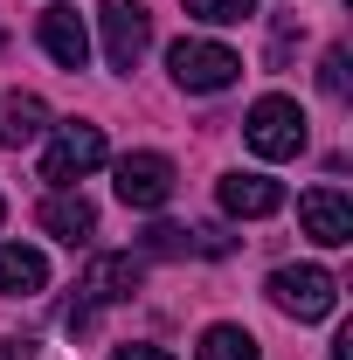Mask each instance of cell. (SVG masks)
<instances>
[{
  "instance_id": "1",
  "label": "cell",
  "mask_w": 353,
  "mask_h": 360,
  "mask_svg": "<svg viewBox=\"0 0 353 360\" xmlns=\"http://www.w3.org/2000/svg\"><path fill=\"white\" fill-rule=\"evenodd\" d=\"M243 139L257 160H298L305 153V111L298 97H257L250 118H243Z\"/></svg>"
},
{
  "instance_id": "2",
  "label": "cell",
  "mask_w": 353,
  "mask_h": 360,
  "mask_svg": "<svg viewBox=\"0 0 353 360\" xmlns=\"http://www.w3.org/2000/svg\"><path fill=\"white\" fill-rule=\"evenodd\" d=\"M270 305L284 319H298V326H312V319H326L333 305H340V284H333V270H319V264H284V270H270Z\"/></svg>"
},
{
  "instance_id": "3",
  "label": "cell",
  "mask_w": 353,
  "mask_h": 360,
  "mask_svg": "<svg viewBox=\"0 0 353 360\" xmlns=\"http://www.w3.org/2000/svg\"><path fill=\"white\" fill-rule=\"evenodd\" d=\"M167 70H174L180 90H194V97H215V90H229L236 77H243V56L222 42H174L167 49Z\"/></svg>"
},
{
  "instance_id": "4",
  "label": "cell",
  "mask_w": 353,
  "mask_h": 360,
  "mask_svg": "<svg viewBox=\"0 0 353 360\" xmlns=\"http://www.w3.org/2000/svg\"><path fill=\"white\" fill-rule=\"evenodd\" d=\"M90 167H104V132L77 118V125H63V132L49 139V153H42V180L70 187V180H84Z\"/></svg>"
},
{
  "instance_id": "5",
  "label": "cell",
  "mask_w": 353,
  "mask_h": 360,
  "mask_svg": "<svg viewBox=\"0 0 353 360\" xmlns=\"http://www.w3.org/2000/svg\"><path fill=\"white\" fill-rule=\"evenodd\" d=\"M111 187H118L125 208H167L174 201V160L167 153H125Z\"/></svg>"
},
{
  "instance_id": "6",
  "label": "cell",
  "mask_w": 353,
  "mask_h": 360,
  "mask_svg": "<svg viewBox=\"0 0 353 360\" xmlns=\"http://www.w3.org/2000/svg\"><path fill=\"white\" fill-rule=\"evenodd\" d=\"M104 56H111V70H139V56L153 49V14L139 7V0H104Z\"/></svg>"
},
{
  "instance_id": "7",
  "label": "cell",
  "mask_w": 353,
  "mask_h": 360,
  "mask_svg": "<svg viewBox=\"0 0 353 360\" xmlns=\"http://www.w3.org/2000/svg\"><path fill=\"white\" fill-rule=\"evenodd\" d=\"M298 222H305V236L319 250L353 243V208H347V194H333V187H312L305 201H298Z\"/></svg>"
},
{
  "instance_id": "8",
  "label": "cell",
  "mask_w": 353,
  "mask_h": 360,
  "mask_svg": "<svg viewBox=\"0 0 353 360\" xmlns=\"http://www.w3.org/2000/svg\"><path fill=\"white\" fill-rule=\"evenodd\" d=\"M215 194H222V208H229V215H243V222H264V215L284 208V187H277L270 174H222Z\"/></svg>"
},
{
  "instance_id": "9",
  "label": "cell",
  "mask_w": 353,
  "mask_h": 360,
  "mask_svg": "<svg viewBox=\"0 0 353 360\" xmlns=\"http://www.w3.org/2000/svg\"><path fill=\"white\" fill-rule=\"evenodd\" d=\"M139 277H146V264H139L132 250H125V257H97V264L84 270V305L97 312V305H118V298H132Z\"/></svg>"
},
{
  "instance_id": "10",
  "label": "cell",
  "mask_w": 353,
  "mask_h": 360,
  "mask_svg": "<svg viewBox=\"0 0 353 360\" xmlns=\"http://www.w3.org/2000/svg\"><path fill=\"white\" fill-rule=\"evenodd\" d=\"M42 132H49V104L35 90H7V97H0V146L21 153V146H35Z\"/></svg>"
},
{
  "instance_id": "11",
  "label": "cell",
  "mask_w": 353,
  "mask_h": 360,
  "mask_svg": "<svg viewBox=\"0 0 353 360\" xmlns=\"http://www.w3.org/2000/svg\"><path fill=\"white\" fill-rule=\"evenodd\" d=\"M42 49L63 63V70H84L90 63V28L77 21V7H49L42 14Z\"/></svg>"
},
{
  "instance_id": "12",
  "label": "cell",
  "mask_w": 353,
  "mask_h": 360,
  "mask_svg": "<svg viewBox=\"0 0 353 360\" xmlns=\"http://www.w3.org/2000/svg\"><path fill=\"white\" fill-rule=\"evenodd\" d=\"M35 222L56 236V243H84L90 229H97V208H90L84 194H70V187H56L42 208H35Z\"/></svg>"
},
{
  "instance_id": "13",
  "label": "cell",
  "mask_w": 353,
  "mask_h": 360,
  "mask_svg": "<svg viewBox=\"0 0 353 360\" xmlns=\"http://www.w3.org/2000/svg\"><path fill=\"white\" fill-rule=\"evenodd\" d=\"M42 284H49L42 250H28V243H0V291H7V298H35Z\"/></svg>"
},
{
  "instance_id": "14",
  "label": "cell",
  "mask_w": 353,
  "mask_h": 360,
  "mask_svg": "<svg viewBox=\"0 0 353 360\" xmlns=\"http://www.w3.org/2000/svg\"><path fill=\"white\" fill-rule=\"evenodd\" d=\"M194 360H264V347H257V333H243V326H208L201 347H194Z\"/></svg>"
},
{
  "instance_id": "15",
  "label": "cell",
  "mask_w": 353,
  "mask_h": 360,
  "mask_svg": "<svg viewBox=\"0 0 353 360\" xmlns=\"http://www.w3.org/2000/svg\"><path fill=\"white\" fill-rule=\"evenodd\" d=\"M187 14H194V21H215V28H229V21L257 14V0H187Z\"/></svg>"
},
{
  "instance_id": "16",
  "label": "cell",
  "mask_w": 353,
  "mask_h": 360,
  "mask_svg": "<svg viewBox=\"0 0 353 360\" xmlns=\"http://www.w3.org/2000/svg\"><path fill=\"white\" fill-rule=\"evenodd\" d=\"M319 90H326L333 104H347V49H326V63H319Z\"/></svg>"
},
{
  "instance_id": "17",
  "label": "cell",
  "mask_w": 353,
  "mask_h": 360,
  "mask_svg": "<svg viewBox=\"0 0 353 360\" xmlns=\"http://www.w3.org/2000/svg\"><path fill=\"white\" fill-rule=\"evenodd\" d=\"M146 250H153V257H180V250H187V229H174V222L146 229Z\"/></svg>"
},
{
  "instance_id": "18",
  "label": "cell",
  "mask_w": 353,
  "mask_h": 360,
  "mask_svg": "<svg viewBox=\"0 0 353 360\" xmlns=\"http://www.w3.org/2000/svg\"><path fill=\"white\" fill-rule=\"evenodd\" d=\"M111 360H174L167 347H111Z\"/></svg>"
},
{
  "instance_id": "19",
  "label": "cell",
  "mask_w": 353,
  "mask_h": 360,
  "mask_svg": "<svg viewBox=\"0 0 353 360\" xmlns=\"http://www.w3.org/2000/svg\"><path fill=\"white\" fill-rule=\"evenodd\" d=\"M333 360H353V326L340 333V340H333Z\"/></svg>"
},
{
  "instance_id": "20",
  "label": "cell",
  "mask_w": 353,
  "mask_h": 360,
  "mask_svg": "<svg viewBox=\"0 0 353 360\" xmlns=\"http://www.w3.org/2000/svg\"><path fill=\"white\" fill-rule=\"evenodd\" d=\"M28 354V347H14V340H0V360H21Z\"/></svg>"
},
{
  "instance_id": "21",
  "label": "cell",
  "mask_w": 353,
  "mask_h": 360,
  "mask_svg": "<svg viewBox=\"0 0 353 360\" xmlns=\"http://www.w3.org/2000/svg\"><path fill=\"white\" fill-rule=\"evenodd\" d=\"M0 222H7V201H0Z\"/></svg>"
}]
</instances>
